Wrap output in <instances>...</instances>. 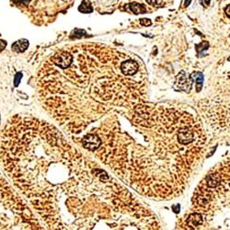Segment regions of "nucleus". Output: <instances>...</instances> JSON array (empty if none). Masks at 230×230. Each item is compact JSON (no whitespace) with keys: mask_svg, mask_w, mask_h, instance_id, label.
<instances>
[{"mask_svg":"<svg viewBox=\"0 0 230 230\" xmlns=\"http://www.w3.org/2000/svg\"><path fill=\"white\" fill-rule=\"evenodd\" d=\"M0 161L9 178L51 228L73 225L81 204L84 161L59 130L33 117L14 116L0 136Z\"/></svg>","mask_w":230,"mask_h":230,"instance_id":"1","label":"nucleus"},{"mask_svg":"<svg viewBox=\"0 0 230 230\" xmlns=\"http://www.w3.org/2000/svg\"><path fill=\"white\" fill-rule=\"evenodd\" d=\"M9 214L19 218L23 215L28 220L34 219L20 196L0 174V228H6L5 225L9 226V222L11 220Z\"/></svg>","mask_w":230,"mask_h":230,"instance_id":"2","label":"nucleus"},{"mask_svg":"<svg viewBox=\"0 0 230 230\" xmlns=\"http://www.w3.org/2000/svg\"><path fill=\"white\" fill-rule=\"evenodd\" d=\"M82 145L89 151H95L101 146V139L96 134H88L82 139Z\"/></svg>","mask_w":230,"mask_h":230,"instance_id":"3","label":"nucleus"},{"mask_svg":"<svg viewBox=\"0 0 230 230\" xmlns=\"http://www.w3.org/2000/svg\"><path fill=\"white\" fill-rule=\"evenodd\" d=\"M121 70L126 76L134 75L138 70V64L133 60H127L121 64Z\"/></svg>","mask_w":230,"mask_h":230,"instance_id":"4","label":"nucleus"},{"mask_svg":"<svg viewBox=\"0 0 230 230\" xmlns=\"http://www.w3.org/2000/svg\"><path fill=\"white\" fill-rule=\"evenodd\" d=\"M186 224L191 228H196L203 224V217L200 214L194 213L186 219Z\"/></svg>","mask_w":230,"mask_h":230,"instance_id":"5","label":"nucleus"},{"mask_svg":"<svg viewBox=\"0 0 230 230\" xmlns=\"http://www.w3.org/2000/svg\"><path fill=\"white\" fill-rule=\"evenodd\" d=\"M129 9L130 10L132 11L134 14L136 15H138V14H145L146 13L147 9L143 5V4H139V3H136V2H134V3H131L129 4Z\"/></svg>","mask_w":230,"mask_h":230,"instance_id":"6","label":"nucleus"},{"mask_svg":"<svg viewBox=\"0 0 230 230\" xmlns=\"http://www.w3.org/2000/svg\"><path fill=\"white\" fill-rule=\"evenodd\" d=\"M28 46L29 43L27 40H19L12 45V50L18 53H22L28 48Z\"/></svg>","mask_w":230,"mask_h":230,"instance_id":"7","label":"nucleus"},{"mask_svg":"<svg viewBox=\"0 0 230 230\" xmlns=\"http://www.w3.org/2000/svg\"><path fill=\"white\" fill-rule=\"evenodd\" d=\"M191 80L196 81V87H197V91H200L203 86V81H204V76L202 73H193L191 75Z\"/></svg>","mask_w":230,"mask_h":230,"instance_id":"8","label":"nucleus"},{"mask_svg":"<svg viewBox=\"0 0 230 230\" xmlns=\"http://www.w3.org/2000/svg\"><path fill=\"white\" fill-rule=\"evenodd\" d=\"M78 10L82 13H91L93 11V9L88 0H83L80 7L78 8Z\"/></svg>","mask_w":230,"mask_h":230,"instance_id":"9","label":"nucleus"},{"mask_svg":"<svg viewBox=\"0 0 230 230\" xmlns=\"http://www.w3.org/2000/svg\"><path fill=\"white\" fill-rule=\"evenodd\" d=\"M146 2L154 7H163V2L161 0H146Z\"/></svg>","mask_w":230,"mask_h":230,"instance_id":"10","label":"nucleus"},{"mask_svg":"<svg viewBox=\"0 0 230 230\" xmlns=\"http://www.w3.org/2000/svg\"><path fill=\"white\" fill-rule=\"evenodd\" d=\"M208 47H209L208 43H207V42H204V43H202L198 46V51H200V52L204 51V50H206Z\"/></svg>","mask_w":230,"mask_h":230,"instance_id":"11","label":"nucleus"},{"mask_svg":"<svg viewBox=\"0 0 230 230\" xmlns=\"http://www.w3.org/2000/svg\"><path fill=\"white\" fill-rule=\"evenodd\" d=\"M140 24L143 26H150L152 24V22L149 19H140Z\"/></svg>","mask_w":230,"mask_h":230,"instance_id":"12","label":"nucleus"},{"mask_svg":"<svg viewBox=\"0 0 230 230\" xmlns=\"http://www.w3.org/2000/svg\"><path fill=\"white\" fill-rule=\"evenodd\" d=\"M199 1H200V3H201V5H202V6H204V7H207V6H209V5H210L211 0H199Z\"/></svg>","mask_w":230,"mask_h":230,"instance_id":"13","label":"nucleus"},{"mask_svg":"<svg viewBox=\"0 0 230 230\" xmlns=\"http://www.w3.org/2000/svg\"><path fill=\"white\" fill-rule=\"evenodd\" d=\"M225 12L226 16H227L228 18H230V5H228V6L225 9Z\"/></svg>","mask_w":230,"mask_h":230,"instance_id":"14","label":"nucleus"},{"mask_svg":"<svg viewBox=\"0 0 230 230\" xmlns=\"http://www.w3.org/2000/svg\"><path fill=\"white\" fill-rule=\"evenodd\" d=\"M6 45H7L6 42H4V41H0V51H2V50L6 47Z\"/></svg>","mask_w":230,"mask_h":230,"instance_id":"15","label":"nucleus"},{"mask_svg":"<svg viewBox=\"0 0 230 230\" xmlns=\"http://www.w3.org/2000/svg\"><path fill=\"white\" fill-rule=\"evenodd\" d=\"M191 3V0H185V2H184V7L185 8H187L190 4Z\"/></svg>","mask_w":230,"mask_h":230,"instance_id":"16","label":"nucleus"},{"mask_svg":"<svg viewBox=\"0 0 230 230\" xmlns=\"http://www.w3.org/2000/svg\"><path fill=\"white\" fill-rule=\"evenodd\" d=\"M173 210H174L175 213H179V211H180V206L178 205L177 208H176V206H173Z\"/></svg>","mask_w":230,"mask_h":230,"instance_id":"17","label":"nucleus"},{"mask_svg":"<svg viewBox=\"0 0 230 230\" xmlns=\"http://www.w3.org/2000/svg\"><path fill=\"white\" fill-rule=\"evenodd\" d=\"M228 60H229V61H230V58H229V59H228Z\"/></svg>","mask_w":230,"mask_h":230,"instance_id":"18","label":"nucleus"}]
</instances>
